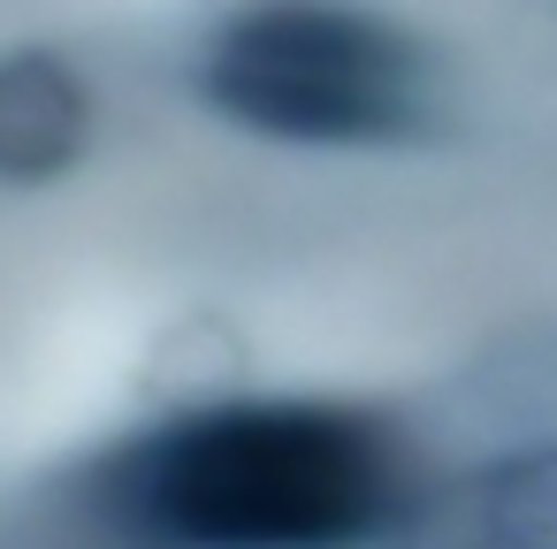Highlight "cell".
I'll use <instances>...</instances> for the list:
<instances>
[{
    "mask_svg": "<svg viewBox=\"0 0 557 549\" xmlns=\"http://www.w3.org/2000/svg\"><path fill=\"white\" fill-rule=\"evenodd\" d=\"M420 496L405 427L344 397H199L92 465L123 549H374Z\"/></svg>",
    "mask_w": 557,
    "mask_h": 549,
    "instance_id": "1",
    "label": "cell"
},
{
    "mask_svg": "<svg viewBox=\"0 0 557 549\" xmlns=\"http://www.w3.org/2000/svg\"><path fill=\"white\" fill-rule=\"evenodd\" d=\"M199 100L268 146L382 153L443 115L435 47L351 0H245L199 47Z\"/></svg>",
    "mask_w": 557,
    "mask_h": 549,
    "instance_id": "2",
    "label": "cell"
},
{
    "mask_svg": "<svg viewBox=\"0 0 557 549\" xmlns=\"http://www.w3.org/2000/svg\"><path fill=\"white\" fill-rule=\"evenodd\" d=\"M405 534L420 549H557V442H511L428 488Z\"/></svg>",
    "mask_w": 557,
    "mask_h": 549,
    "instance_id": "3",
    "label": "cell"
},
{
    "mask_svg": "<svg viewBox=\"0 0 557 549\" xmlns=\"http://www.w3.org/2000/svg\"><path fill=\"white\" fill-rule=\"evenodd\" d=\"M92 146V92L54 47L0 54V184H54Z\"/></svg>",
    "mask_w": 557,
    "mask_h": 549,
    "instance_id": "4",
    "label": "cell"
}]
</instances>
